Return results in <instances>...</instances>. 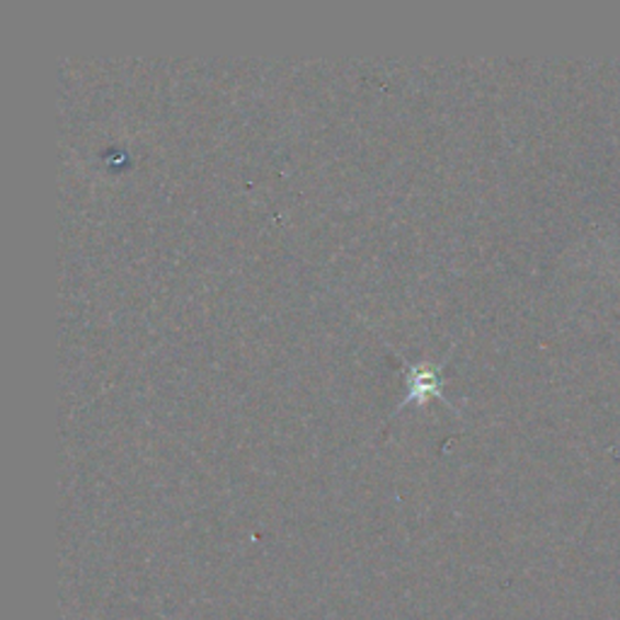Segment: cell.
<instances>
[{
    "label": "cell",
    "instance_id": "1",
    "mask_svg": "<svg viewBox=\"0 0 620 620\" xmlns=\"http://www.w3.org/2000/svg\"><path fill=\"white\" fill-rule=\"evenodd\" d=\"M405 376H407V393H405V401L401 403V407H405L407 403L422 405L431 401V397H441V401L453 405L449 401V395L443 393V364H431V361L407 364Z\"/></svg>",
    "mask_w": 620,
    "mask_h": 620
}]
</instances>
